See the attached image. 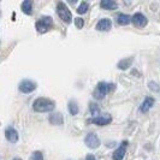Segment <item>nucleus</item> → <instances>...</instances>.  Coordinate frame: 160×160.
<instances>
[{
  "label": "nucleus",
  "instance_id": "nucleus-1",
  "mask_svg": "<svg viewBox=\"0 0 160 160\" xmlns=\"http://www.w3.org/2000/svg\"><path fill=\"white\" fill-rule=\"evenodd\" d=\"M56 108V104L53 100L47 98H38L32 102V110L39 113H47L52 112Z\"/></svg>",
  "mask_w": 160,
  "mask_h": 160
},
{
  "label": "nucleus",
  "instance_id": "nucleus-19",
  "mask_svg": "<svg viewBox=\"0 0 160 160\" xmlns=\"http://www.w3.org/2000/svg\"><path fill=\"white\" fill-rule=\"evenodd\" d=\"M89 110H90V114L93 116V118L99 117L100 116V107L96 102H89Z\"/></svg>",
  "mask_w": 160,
  "mask_h": 160
},
{
  "label": "nucleus",
  "instance_id": "nucleus-15",
  "mask_svg": "<svg viewBox=\"0 0 160 160\" xmlns=\"http://www.w3.org/2000/svg\"><path fill=\"white\" fill-rule=\"evenodd\" d=\"M32 8H34V2L32 0H24L21 5V10L23 11V13L28 15V16L32 15Z\"/></svg>",
  "mask_w": 160,
  "mask_h": 160
},
{
  "label": "nucleus",
  "instance_id": "nucleus-9",
  "mask_svg": "<svg viewBox=\"0 0 160 160\" xmlns=\"http://www.w3.org/2000/svg\"><path fill=\"white\" fill-rule=\"evenodd\" d=\"M128 141H123L120 146L114 151L113 153L112 158L113 160H123L124 159V157H125V153H127V148H128Z\"/></svg>",
  "mask_w": 160,
  "mask_h": 160
},
{
  "label": "nucleus",
  "instance_id": "nucleus-20",
  "mask_svg": "<svg viewBox=\"0 0 160 160\" xmlns=\"http://www.w3.org/2000/svg\"><path fill=\"white\" fill-rule=\"evenodd\" d=\"M89 8V4L87 1H82L80 4V6L77 8V13H80V15H83V13H86L87 11H88Z\"/></svg>",
  "mask_w": 160,
  "mask_h": 160
},
{
  "label": "nucleus",
  "instance_id": "nucleus-10",
  "mask_svg": "<svg viewBox=\"0 0 160 160\" xmlns=\"http://www.w3.org/2000/svg\"><path fill=\"white\" fill-rule=\"evenodd\" d=\"M112 28V21L110 18H101L95 25L98 32H108Z\"/></svg>",
  "mask_w": 160,
  "mask_h": 160
},
{
  "label": "nucleus",
  "instance_id": "nucleus-6",
  "mask_svg": "<svg viewBox=\"0 0 160 160\" xmlns=\"http://www.w3.org/2000/svg\"><path fill=\"white\" fill-rule=\"evenodd\" d=\"M18 89L23 94H30V93H32L36 89V83L32 82V80H23L19 83Z\"/></svg>",
  "mask_w": 160,
  "mask_h": 160
},
{
  "label": "nucleus",
  "instance_id": "nucleus-12",
  "mask_svg": "<svg viewBox=\"0 0 160 160\" xmlns=\"http://www.w3.org/2000/svg\"><path fill=\"white\" fill-rule=\"evenodd\" d=\"M154 102H155V100H154L153 96H147V98H144V100L142 101L141 106H140V112H142V113L148 112L153 106H154Z\"/></svg>",
  "mask_w": 160,
  "mask_h": 160
},
{
  "label": "nucleus",
  "instance_id": "nucleus-21",
  "mask_svg": "<svg viewBox=\"0 0 160 160\" xmlns=\"http://www.w3.org/2000/svg\"><path fill=\"white\" fill-rule=\"evenodd\" d=\"M148 88H149V90L154 92V93H160V84L158 82H154V81L148 82Z\"/></svg>",
  "mask_w": 160,
  "mask_h": 160
},
{
  "label": "nucleus",
  "instance_id": "nucleus-24",
  "mask_svg": "<svg viewBox=\"0 0 160 160\" xmlns=\"http://www.w3.org/2000/svg\"><path fill=\"white\" fill-rule=\"evenodd\" d=\"M86 160H95V157H94L93 154H87V157H86Z\"/></svg>",
  "mask_w": 160,
  "mask_h": 160
},
{
  "label": "nucleus",
  "instance_id": "nucleus-8",
  "mask_svg": "<svg viewBox=\"0 0 160 160\" xmlns=\"http://www.w3.org/2000/svg\"><path fill=\"white\" fill-rule=\"evenodd\" d=\"M131 23L134 24L136 28H144L147 25V23H148V19L141 12H137L131 18Z\"/></svg>",
  "mask_w": 160,
  "mask_h": 160
},
{
  "label": "nucleus",
  "instance_id": "nucleus-25",
  "mask_svg": "<svg viewBox=\"0 0 160 160\" xmlns=\"http://www.w3.org/2000/svg\"><path fill=\"white\" fill-rule=\"evenodd\" d=\"M13 160H22V159H19V158H15Z\"/></svg>",
  "mask_w": 160,
  "mask_h": 160
},
{
  "label": "nucleus",
  "instance_id": "nucleus-13",
  "mask_svg": "<svg viewBox=\"0 0 160 160\" xmlns=\"http://www.w3.org/2000/svg\"><path fill=\"white\" fill-rule=\"evenodd\" d=\"M132 63H134V58H132V57L123 58L122 60H119V62H118L117 68H118L119 70H128L129 68L132 65Z\"/></svg>",
  "mask_w": 160,
  "mask_h": 160
},
{
  "label": "nucleus",
  "instance_id": "nucleus-14",
  "mask_svg": "<svg viewBox=\"0 0 160 160\" xmlns=\"http://www.w3.org/2000/svg\"><path fill=\"white\" fill-rule=\"evenodd\" d=\"M49 123H51L52 125H63V123H64L63 114L59 112L52 113V114L49 116Z\"/></svg>",
  "mask_w": 160,
  "mask_h": 160
},
{
  "label": "nucleus",
  "instance_id": "nucleus-23",
  "mask_svg": "<svg viewBox=\"0 0 160 160\" xmlns=\"http://www.w3.org/2000/svg\"><path fill=\"white\" fill-rule=\"evenodd\" d=\"M32 160H43V155H42V153L39 152V151L34 152L32 153Z\"/></svg>",
  "mask_w": 160,
  "mask_h": 160
},
{
  "label": "nucleus",
  "instance_id": "nucleus-5",
  "mask_svg": "<svg viewBox=\"0 0 160 160\" xmlns=\"http://www.w3.org/2000/svg\"><path fill=\"white\" fill-rule=\"evenodd\" d=\"M84 143L86 146L90 148V149H96V148H99L100 147V144H101V141H100V138L99 136L94 134V132H89L87 134V136L84 138Z\"/></svg>",
  "mask_w": 160,
  "mask_h": 160
},
{
  "label": "nucleus",
  "instance_id": "nucleus-16",
  "mask_svg": "<svg viewBox=\"0 0 160 160\" xmlns=\"http://www.w3.org/2000/svg\"><path fill=\"white\" fill-rule=\"evenodd\" d=\"M100 8H104V10H116L118 8V4L113 0H101Z\"/></svg>",
  "mask_w": 160,
  "mask_h": 160
},
{
  "label": "nucleus",
  "instance_id": "nucleus-2",
  "mask_svg": "<svg viewBox=\"0 0 160 160\" xmlns=\"http://www.w3.org/2000/svg\"><path fill=\"white\" fill-rule=\"evenodd\" d=\"M116 89V84L114 83H110V82H105V81H101L96 84V88L93 93V96L98 99V100H101L104 99L105 96L110 93H112L113 90Z\"/></svg>",
  "mask_w": 160,
  "mask_h": 160
},
{
  "label": "nucleus",
  "instance_id": "nucleus-22",
  "mask_svg": "<svg viewBox=\"0 0 160 160\" xmlns=\"http://www.w3.org/2000/svg\"><path fill=\"white\" fill-rule=\"evenodd\" d=\"M75 27H76L77 29H82V28L84 27V19H83L82 17H77V18L75 19Z\"/></svg>",
  "mask_w": 160,
  "mask_h": 160
},
{
  "label": "nucleus",
  "instance_id": "nucleus-18",
  "mask_svg": "<svg viewBox=\"0 0 160 160\" xmlns=\"http://www.w3.org/2000/svg\"><path fill=\"white\" fill-rule=\"evenodd\" d=\"M68 108H69V112L71 116H76L78 111H80V108H78V105L77 102L75 101V100H70L69 101V104H68Z\"/></svg>",
  "mask_w": 160,
  "mask_h": 160
},
{
  "label": "nucleus",
  "instance_id": "nucleus-11",
  "mask_svg": "<svg viewBox=\"0 0 160 160\" xmlns=\"http://www.w3.org/2000/svg\"><path fill=\"white\" fill-rule=\"evenodd\" d=\"M5 137L10 143H17L18 141V132L13 127H8L5 129Z\"/></svg>",
  "mask_w": 160,
  "mask_h": 160
},
{
  "label": "nucleus",
  "instance_id": "nucleus-7",
  "mask_svg": "<svg viewBox=\"0 0 160 160\" xmlns=\"http://www.w3.org/2000/svg\"><path fill=\"white\" fill-rule=\"evenodd\" d=\"M89 123L95 124V125H99V127H105V125H108V124L112 123V117H111L110 114L99 116V117H95V118L89 119Z\"/></svg>",
  "mask_w": 160,
  "mask_h": 160
},
{
  "label": "nucleus",
  "instance_id": "nucleus-3",
  "mask_svg": "<svg viewBox=\"0 0 160 160\" xmlns=\"http://www.w3.org/2000/svg\"><path fill=\"white\" fill-rule=\"evenodd\" d=\"M53 19H52V17L49 16H43L39 18L38 21H36V23H35V28H36V30L38 32H40V34H45V32H47L48 30H51L52 28H53Z\"/></svg>",
  "mask_w": 160,
  "mask_h": 160
},
{
  "label": "nucleus",
  "instance_id": "nucleus-4",
  "mask_svg": "<svg viewBox=\"0 0 160 160\" xmlns=\"http://www.w3.org/2000/svg\"><path fill=\"white\" fill-rule=\"evenodd\" d=\"M57 13L59 18L64 22V23L70 24L72 22V13L71 11L69 10V8L66 6V4L63 2V1H59L57 4Z\"/></svg>",
  "mask_w": 160,
  "mask_h": 160
},
{
  "label": "nucleus",
  "instance_id": "nucleus-17",
  "mask_svg": "<svg viewBox=\"0 0 160 160\" xmlns=\"http://www.w3.org/2000/svg\"><path fill=\"white\" fill-rule=\"evenodd\" d=\"M131 18L132 17L127 15V13H118L117 16V23L119 25H128L131 23Z\"/></svg>",
  "mask_w": 160,
  "mask_h": 160
}]
</instances>
